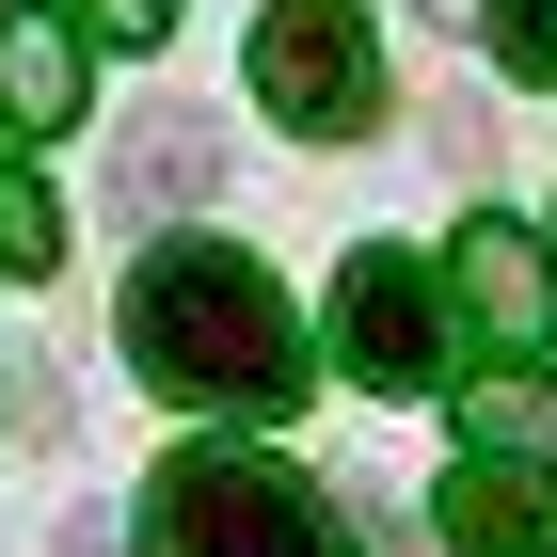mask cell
Listing matches in <instances>:
<instances>
[{
	"label": "cell",
	"mask_w": 557,
	"mask_h": 557,
	"mask_svg": "<svg viewBox=\"0 0 557 557\" xmlns=\"http://www.w3.org/2000/svg\"><path fill=\"white\" fill-rule=\"evenodd\" d=\"M128 367L175 398V414H287L302 398V319L256 256L223 239H160L128 271Z\"/></svg>",
	"instance_id": "obj_1"
},
{
	"label": "cell",
	"mask_w": 557,
	"mask_h": 557,
	"mask_svg": "<svg viewBox=\"0 0 557 557\" xmlns=\"http://www.w3.org/2000/svg\"><path fill=\"white\" fill-rule=\"evenodd\" d=\"M144 557H350L335 510L256 446H175L144 478Z\"/></svg>",
	"instance_id": "obj_2"
},
{
	"label": "cell",
	"mask_w": 557,
	"mask_h": 557,
	"mask_svg": "<svg viewBox=\"0 0 557 557\" xmlns=\"http://www.w3.org/2000/svg\"><path fill=\"white\" fill-rule=\"evenodd\" d=\"M446 256H398V239H367V256L335 271V319H319V350H335L367 398H430L446 383Z\"/></svg>",
	"instance_id": "obj_3"
},
{
	"label": "cell",
	"mask_w": 557,
	"mask_h": 557,
	"mask_svg": "<svg viewBox=\"0 0 557 557\" xmlns=\"http://www.w3.org/2000/svg\"><path fill=\"white\" fill-rule=\"evenodd\" d=\"M256 96L302 144H367L383 128V48H367V16L350 0H271L256 16Z\"/></svg>",
	"instance_id": "obj_4"
},
{
	"label": "cell",
	"mask_w": 557,
	"mask_h": 557,
	"mask_svg": "<svg viewBox=\"0 0 557 557\" xmlns=\"http://www.w3.org/2000/svg\"><path fill=\"white\" fill-rule=\"evenodd\" d=\"M446 319L478 335V367H542L557 350V256L525 239V223L478 208L462 239H446Z\"/></svg>",
	"instance_id": "obj_5"
},
{
	"label": "cell",
	"mask_w": 557,
	"mask_h": 557,
	"mask_svg": "<svg viewBox=\"0 0 557 557\" xmlns=\"http://www.w3.org/2000/svg\"><path fill=\"white\" fill-rule=\"evenodd\" d=\"M430 542H446V557H557V462H494V446H462L446 494H430Z\"/></svg>",
	"instance_id": "obj_6"
},
{
	"label": "cell",
	"mask_w": 557,
	"mask_h": 557,
	"mask_svg": "<svg viewBox=\"0 0 557 557\" xmlns=\"http://www.w3.org/2000/svg\"><path fill=\"white\" fill-rule=\"evenodd\" d=\"M96 96V48L64 0H0V128H81Z\"/></svg>",
	"instance_id": "obj_7"
},
{
	"label": "cell",
	"mask_w": 557,
	"mask_h": 557,
	"mask_svg": "<svg viewBox=\"0 0 557 557\" xmlns=\"http://www.w3.org/2000/svg\"><path fill=\"white\" fill-rule=\"evenodd\" d=\"M462 398V446H494V462H557V367H478Z\"/></svg>",
	"instance_id": "obj_8"
},
{
	"label": "cell",
	"mask_w": 557,
	"mask_h": 557,
	"mask_svg": "<svg viewBox=\"0 0 557 557\" xmlns=\"http://www.w3.org/2000/svg\"><path fill=\"white\" fill-rule=\"evenodd\" d=\"M112 175H128V208L160 223V208H191V191L223 175V144L191 128V112H144V128H128V160H112Z\"/></svg>",
	"instance_id": "obj_9"
},
{
	"label": "cell",
	"mask_w": 557,
	"mask_h": 557,
	"mask_svg": "<svg viewBox=\"0 0 557 557\" xmlns=\"http://www.w3.org/2000/svg\"><path fill=\"white\" fill-rule=\"evenodd\" d=\"M0 271H16V287L64 271V191L33 175V144H16V128H0Z\"/></svg>",
	"instance_id": "obj_10"
},
{
	"label": "cell",
	"mask_w": 557,
	"mask_h": 557,
	"mask_svg": "<svg viewBox=\"0 0 557 557\" xmlns=\"http://www.w3.org/2000/svg\"><path fill=\"white\" fill-rule=\"evenodd\" d=\"M478 33H494L510 81H557V0H478Z\"/></svg>",
	"instance_id": "obj_11"
},
{
	"label": "cell",
	"mask_w": 557,
	"mask_h": 557,
	"mask_svg": "<svg viewBox=\"0 0 557 557\" xmlns=\"http://www.w3.org/2000/svg\"><path fill=\"white\" fill-rule=\"evenodd\" d=\"M81 33H112V48H160V33H175V0H81Z\"/></svg>",
	"instance_id": "obj_12"
}]
</instances>
